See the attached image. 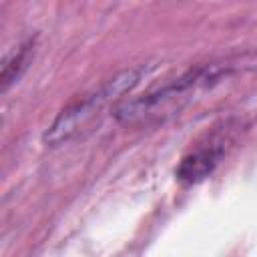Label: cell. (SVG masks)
Returning a JSON list of instances; mask_svg holds the SVG:
<instances>
[{
    "instance_id": "6da1fadb",
    "label": "cell",
    "mask_w": 257,
    "mask_h": 257,
    "mask_svg": "<svg viewBox=\"0 0 257 257\" xmlns=\"http://www.w3.org/2000/svg\"><path fill=\"white\" fill-rule=\"evenodd\" d=\"M139 78H141V70L128 68V70H122L120 74H116L114 78L106 80L104 84H100L96 90L72 100L66 108H62V112L56 116L52 126L46 131L44 143L50 147H56V145L68 141L70 137H74L108 100L131 90L139 82Z\"/></svg>"
},
{
    "instance_id": "3957f363",
    "label": "cell",
    "mask_w": 257,
    "mask_h": 257,
    "mask_svg": "<svg viewBox=\"0 0 257 257\" xmlns=\"http://www.w3.org/2000/svg\"><path fill=\"white\" fill-rule=\"evenodd\" d=\"M30 48H32V42L24 44V46L18 50V54H14L12 60H6V62H4V66H2V90H6L8 84L18 78L20 70L26 68V62L30 60Z\"/></svg>"
},
{
    "instance_id": "7a4b0ae2",
    "label": "cell",
    "mask_w": 257,
    "mask_h": 257,
    "mask_svg": "<svg viewBox=\"0 0 257 257\" xmlns=\"http://www.w3.org/2000/svg\"><path fill=\"white\" fill-rule=\"evenodd\" d=\"M223 151L215 149V147H207V149H197L195 153L187 155L179 169H177V179L185 185H193L203 181L219 163Z\"/></svg>"
}]
</instances>
